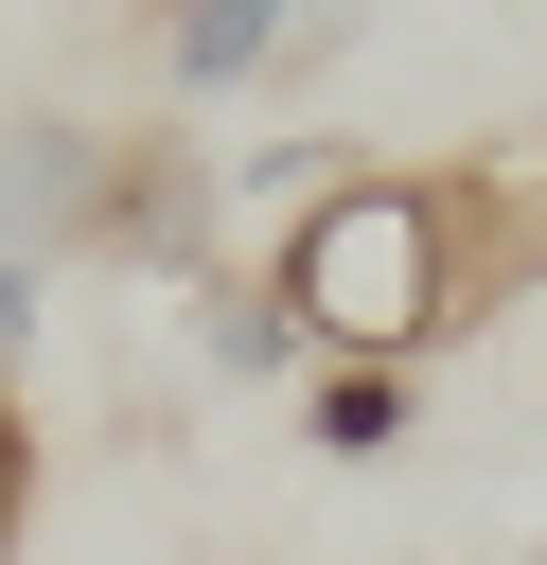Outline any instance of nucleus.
Returning <instances> with one entry per match:
<instances>
[{"label": "nucleus", "instance_id": "f257e3e1", "mask_svg": "<svg viewBox=\"0 0 547 565\" xmlns=\"http://www.w3.org/2000/svg\"><path fill=\"white\" fill-rule=\"evenodd\" d=\"M265 282H282V318H300L318 371H423L441 335L494 318L476 247H459V159H371V177H335L300 230H265Z\"/></svg>", "mask_w": 547, "mask_h": 565}, {"label": "nucleus", "instance_id": "f03ea898", "mask_svg": "<svg viewBox=\"0 0 547 565\" xmlns=\"http://www.w3.org/2000/svg\"><path fill=\"white\" fill-rule=\"evenodd\" d=\"M106 159L124 124H71V106H0V265H88L106 247Z\"/></svg>", "mask_w": 547, "mask_h": 565}, {"label": "nucleus", "instance_id": "7ed1b4c3", "mask_svg": "<svg viewBox=\"0 0 547 565\" xmlns=\"http://www.w3.org/2000/svg\"><path fill=\"white\" fill-rule=\"evenodd\" d=\"M176 335H194V371H212V388H300V371H318L265 265H212V282L176 300Z\"/></svg>", "mask_w": 547, "mask_h": 565}, {"label": "nucleus", "instance_id": "20e7f679", "mask_svg": "<svg viewBox=\"0 0 547 565\" xmlns=\"http://www.w3.org/2000/svg\"><path fill=\"white\" fill-rule=\"evenodd\" d=\"M282 53H300L282 0H176V18H159V88H176V106H212V88H282Z\"/></svg>", "mask_w": 547, "mask_h": 565}, {"label": "nucleus", "instance_id": "39448f33", "mask_svg": "<svg viewBox=\"0 0 547 565\" xmlns=\"http://www.w3.org/2000/svg\"><path fill=\"white\" fill-rule=\"evenodd\" d=\"M406 424H423V388H406V371H300V441H318L335 477L406 459Z\"/></svg>", "mask_w": 547, "mask_h": 565}, {"label": "nucleus", "instance_id": "423d86ee", "mask_svg": "<svg viewBox=\"0 0 547 565\" xmlns=\"http://www.w3.org/2000/svg\"><path fill=\"white\" fill-rule=\"evenodd\" d=\"M35 335H53V265H0V388L35 371Z\"/></svg>", "mask_w": 547, "mask_h": 565}, {"label": "nucleus", "instance_id": "0eeeda50", "mask_svg": "<svg viewBox=\"0 0 547 565\" xmlns=\"http://www.w3.org/2000/svg\"><path fill=\"white\" fill-rule=\"evenodd\" d=\"M18 530H35V424H18V388H0V565H18Z\"/></svg>", "mask_w": 547, "mask_h": 565}, {"label": "nucleus", "instance_id": "6e6552de", "mask_svg": "<svg viewBox=\"0 0 547 565\" xmlns=\"http://www.w3.org/2000/svg\"><path fill=\"white\" fill-rule=\"evenodd\" d=\"M512 565H547V547H512Z\"/></svg>", "mask_w": 547, "mask_h": 565}]
</instances>
